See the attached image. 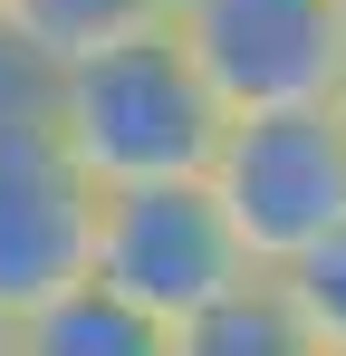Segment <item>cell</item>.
Returning a JSON list of instances; mask_svg holds the SVG:
<instances>
[{
    "instance_id": "1",
    "label": "cell",
    "mask_w": 346,
    "mask_h": 356,
    "mask_svg": "<svg viewBox=\"0 0 346 356\" xmlns=\"http://www.w3.org/2000/svg\"><path fill=\"white\" fill-rule=\"evenodd\" d=\"M49 125L67 135V154L115 193V183L212 174V154L231 135V106L212 97V77L192 67V49L173 39V10H164L154 29L49 67Z\"/></svg>"
},
{
    "instance_id": "2",
    "label": "cell",
    "mask_w": 346,
    "mask_h": 356,
    "mask_svg": "<svg viewBox=\"0 0 346 356\" xmlns=\"http://www.w3.org/2000/svg\"><path fill=\"white\" fill-rule=\"evenodd\" d=\"M97 280L115 298H135L145 318L183 327V318L222 308L231 289H250L270 270L250 260L212 174H183V183H115L97 202Z\"/></svg>"
},
{
    "instance_id": "3",
    "label": "cell",
    "mask_w": 346,
    "mask_h": 356,
    "mask_svg": "<svg viewBox=\"0 0 346 356\" xmlns=\"http://www.w3.org/2000/svg\"><path fill=\"white\" fill-rule=\"evenodd\" d=\"M97 202L106 183L67 154L49 97L0 116V327L97 280Z\"/></svg>"
},
{
    "instance_id": "4",
    "label": "cell",
    "mask_w": 346,
    "mask_h": 356,
    "mask_svg": "<svg viewBox=\"0 0 346 356\" xmlns=\"http://www.w3.org/2000/svg\"><path fill=\"white\" fill-rule=\"evenodd\" d=\"M212 193L240 222L260 270H288L298 250L346 232V116L337 106H279V116H231L212 154Z\"/></svg>"
},
{
    "instance_id": "5",
    "label": "cell",
    "mask_w": 346,
    "mask_h": 356,
    "mask_svg": "<svg viewBox=\"0 0 346 356\" xmlns=\"http://www.w3.org/2000/svg\"><path fill=\"white\" fill-rule=\"evenodd\" d=\"M173 39L231 116L327 106L346 58V0H173Z\"/></svg>"
},
{
    "instance_id": "6",
    "label": "cell",
    "mask_w": 346,
    "mask_h": 356,
    "mask_svg": "<svg viewBox=\"0 0 346 356\" xmlns=\"http://www.w3.org/2000/svg\"><path fill=\"white\" fill-rule=\"evenodd\" d=\"M10 356H173V327L145 318L135 298H115L106 280H77L67 298L10 327Z\"/></svg>"
},
{
    "instance_id": "7",
    "label": "cell",
    "mask_w": 346,
    "mask_h": 356,
    "mask_svg": "<svg viewBox=\"0 0 346 356\" xmlns=\"http://www.w3.org/2000/svg\"><path fill=\"white\" fill-rule=\"evenodd\" d=\"M173 0H0V39L29 67H67L87 49H115L135 29H154Z\"/></svg>"
},
{
    "instance_id": "8",
    "label": "cell",
    "mask_w": 346,
    "mask_h": 356,
    "mask_svg": "<svg viewBox=\"0 0 346 356\" xmlns=\"http://www.w3.org/2000/svg\"><path fill=\"white\" fill-rule=\"evenodd\" d=\"M173 356H327V347L308 337V318L288 308L279 280H250V289H231L222 308L183 318V327H173Z\"/></svg>"
},
{
    "instance_id": "9",
    "label": "cell",
    "mask_w": 346,
    "mask_h": 356,
    "mask_svg": "<svg viewBox=\"0 0 346 356\" xmlns=\"http://www.w3.org/2000/svg\"><path fill=\"white\" fill-rule=\"evenodd\" d=\"M270 280H279L288 308L308 318V337H318L327 356H346V232H327L318 250H298V260L270 270Z\"/></svg>"
},
{
    "instance_id": "10",
    "label": "cell",
    "mask_w": 346,
    "mask_h": 356,
    "mask_svg": "<svg viewBox=\"0 0 346 356\" xmlns=\"http://www.w3.org/2000/svg\"><path fill=\"white\" fill-rule=\"evenodd\" d=\"M327 106H337V116H346V58H337V97H327Z\"/></svg>"
},
{
    "instance_id": "11",
    "label": "cell",
    "mask_w": 346,
    "mask_h": 356,
    "mask_svg": "<svg viewBox=\"0 0 346 356\" xmlns=\"http://www.w3.org/2000/svg\"><path fill=\"white\" fill-rule=\"evenodd\" d=\"M0 356H10V327H0Z\"/></svg>"
}]
</instances>
